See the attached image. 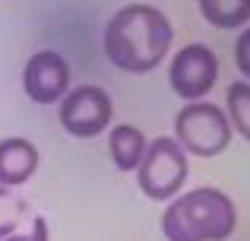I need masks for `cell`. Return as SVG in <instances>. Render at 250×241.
<instances>
[{
  "label": "cell",
  "instance_id": "obj_1",
  "mask_svg": "<svg viewBox=\"0 0 250 241\" xmlns=\"http://www.w3.org/2000/svg\"><path fill=\"white\" fill-rule=\"evenodd\" d=\"M171 19L152 3H127L104 22V57L124 73H152L171 51Z\"/></svg>",
  "mask_w": 250,
  "mask_h": 241
},
{
  "label": "cell",
  "instance_id": "obj_2",
  "mask_svg": "<svg viewBox=\"0 0 250 241\" xmlns=\"http://www.w3.org/2000/svg\"><path fill=\"white\" fill-rule=\"evenodd\" d=\"M238 229V210L219 187H196L177 194L162 216L168 241H225Z\"/></svg>",
  "mask_w": 250,
  "mask_h": 241
},
{
  "label": "cell",
  "instance_id": "obj_3",
  "mask_svg": "<svg viewBox=\"0 0 250 241\" xmlns=\"http://www.w3.org/2000/svg\"><path fill=\"white\" fill-rule=\"evenodd\" d=\"M174 140L187 155L212 159L225 153L231 143V124L228 114L212 102H187L174 118Z\"/></svg>",
  "mask_w": 250,
  "mask_h": 241
},
{
  "label": "cell",
  "instance_id": "obj_4",
  "mask_svg": "<svg viewBox=\"0 0 250 241\" xmlns=\"http://www.w3.org/2000/svg\"><path fill=\"white\" fill-rule=\"evenodd\" d=\"M190 175L187 153L181 149V143L174 136H155L149 140L143 162L136 168V181L140 191L149 200H174L184 191V181Z\"/></svg>",
  "mask_w": 250,
  "mask_h": 241
},
{
  "label": "cell",
  "instance_id": "obj_5",
  "mask_svg": "<svg viewBox=\"0 0 250 241\" xmlns=\"http://www.w3.org/2000/svg\"><path fill=\"white\" fill-rule=\"evenodd\" d=\"M57 118L61 127L76 140H92V136L104 133L114 118V105L111 95L102 86H76L57 102Z\"/></svg>",
  "mask_w": 250,
  "mask_h": 241
},
{
  "label": "cell",
  "instance_id": "obj_6",
  "mask_svg": "<svg viewBox=\"0 0 250 241\" xmlns=\"http://www.w3.org/2000/svg\"><path fill=\"white\" fill-rule=\"evenodd\" d=\"M219 80V57L209 44H184L168 67V83L181 99L187 102H203L209 95V89Z\"/></svg>",
  "mask_w": 250,
  "mask_h": 241
},
{
  "label": "cell",
  "instance_id": "obj_7",
  "mask_svg": "<svg viewBox=\"0 0 250 241\" xmlns=\"http://www.w3.org/2000/svg\"><path fill=\"white\" fill-rule=\"evenodd\" d=\"M22 92L35 105H54L70 92V64L63 54L42 48L22 67Z\"/></svg>",
  "mask_w": 250,
  "mask_h": 241
},
{
  "label": "cell",
  "instance_id": "obj_8",
  "mask_svg": "<svg viewBox=\"0 0 250 241\" xmlns=\"http://www.w3.org/2000/svg\"><path fill=\"white\" fill-rule=\"evenodd\" d=\"M38 146L25 136L0 140V187H22L38 172Z\"/></svg>",
  "mask_w": 250,
  "mask_h": 241
},
{
  "label": "cell",
  "instance_id": "obj_9",
  "mask_svg": "<svg viewBox=\"0 0 250 241\" xmlns=\"http://www.w3.org/2000/svg\"><path fill=\"white\" fill-rule=\"evenodd\" d=\"M146 146H149L146 133L133 124H117V127L108 130V153H111V162L117 165V172H136Z\"/></svg>",
  "mask_w": 250,
  "mask_h": 241
},
{
  "label": "cell",
  "instance_id": "obj_10",
  "mask_svg": "<svg viewBox=\"0 0 250 241\" xmlns=\"http://www.w3.org/2000/svg\"><path fill=\"white\" fill-rule=\"evenodd\" d=\"M200 13L215 29H241L250 22V0H196Z\"/></svg>",
  "mask_w": 250,
  "mask_h": 241
},
{
  "label": "cell",
  "instance_id": "obj_11",
  "mask_svg": "<svg viewBox=\"0 0 250 241\" xmlns=\"http://www.w3.org/2000/svg\"><path fill=\"white\" fill-rule=\"evenodd\" d=\"M225 105H228V124L231 130H238L241 136L250 143V83L247 80H238L228 86L225 92Z\"/></svg>",
  "mask_w": 250,
  "mask_h": 241
},
{
  "label": "cell",
  "instance_id": "obj_12",
  "mask_svg": "<svg viewBox=\"0 0 250 241\" xmlns=\"http://www.w3.org/2000/svg\"><path fill=\"white\" fill-rule=\"evenodd\" d=\"M25 213H29L25 200L19 197L13 187H0V241L19 229V222L25 219Z\"/></svg>",
  "mask_w": 250,
  "mask_h": 241
},
{
  "label": "cell",
  "instance_id": "obj_13",
  "mask_svg": "<svg viewBox=\"0 0 250 241\" xmlns=\"http://www.w3.org/2000/svg\"><path fill=\"white\" fill-rule=\"evenodd\" d=\"M3 241H51V225H48L44 216H32L29 229H22V232L16 229L13 235H6Z\"/></svg>",
  "mask_w": 250,
  "mask_h": 241
},
{
  "label": "cell",
  "instance_id": "obj_14",
  "mask_svg": "<svg viewBox=\"0 0 250 241\" xmlns=\"http://www.w3.org/2000/svg\"><path fill=\"white\" fill-rule=\"evenodd\" d=\"M234 64L244 73V80L250 83V25L238 35V42H234Z\"/></svg>",
  "mask_w": 250,
  "mask_h": 241
}]
</instances>
